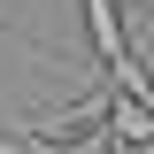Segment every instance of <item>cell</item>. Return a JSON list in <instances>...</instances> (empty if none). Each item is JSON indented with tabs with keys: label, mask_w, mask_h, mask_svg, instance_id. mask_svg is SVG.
Returning a JSON list of instances; mask_svg holds the SVG:
<instances>
[{
	"label": "cell",
	"mask_w": 154,
	"mask_h": 154,
	"mask_svg": "<svg viewBox=\"0 0 154 154\" xmlns=\"http://www.w3.org/2000/svg\"><path fill=\"white\" fill-rule=\"evenodd\" d=\"M108 131H116V146H154V108L139 93H116L108 100Z\"/></svg>",
	"instance_id": "1"
},
{
	"label": "cell",
	"mask_w": 154,
	"mask_h": 154,
	"mask_svg": "<svg viewBox=\"0 0 154 154\" xmlns=\"http://www.w3.org/2000/svg\"><path fill=\"white\" fill-rule=\"evenodd\" d=\"M23 139L31 154H116V131H77V139H54V131H8Z\"/></svg>",
	"instance_id": "2"
}]
</instances>
